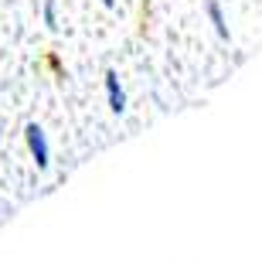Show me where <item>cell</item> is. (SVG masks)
<instances>
[{
  "label": "cell",
  "mask_w": 262,
  "mask_h": 262,
  "mask_svg": "<svg viewBox=\"0 0 262 262\" xmlns=\"http://www.w3.org/2000/svg\"><path fill=\"white\" fill-rule=\"evenodd\" d=\"M102 4H106V7H113V0H102Z\"/></svg>",
  "instance_id": "cell-6"
},
{
  "label": "cell",
  "mask_w": 262,
  "mask_h": 262,
  "mask_svg": "<svg viewBox=\"0 0 262 262\" xmlns=\"http://www.w3.org/2000/svg\"><path fill=\"white\" fill-rule=\"evenodd\" d=\"M146 28H150V0L140 4V34H146Z\"/></svg>",
  "instance_id": "cell-4"
},
{
  "label": "cell",
  "mask_w": 262,
  "mask_h": 262,
  "mask_svg": "<svg viewBox=\"0 0 262 262\" xmlns=\"http://www.w3.org/2000/svg\"><path fill=\"white\" fill-rule=\"evenodd\" d=\"M45 24H48V28H58V17H55V0H45Z\"/></svg>",
  "instance_id": "cell-5"
},
{
  "label": "cell",
  "mask_w": 262,
  "mask_h": 262,
  "mask_svg": "<svg viewBox=\"0 0 262 262\" xmlns=\"http://www.w3.org/2000/svg\"><path fill=\"white\" fill-rule=\"evenodd\" d=\"M24 136H28V150H31V157H34V164L45 170V167H48V160H51V150H48V136H45V129H41L38 123H31V126L24 129Z\"/></svg>",
  "instance_id": "cell-1"
},
{
  "label": "cell",
  "mask_w": 262,
  "mask_h": 262,
  "mask_svg": "<svg viewBox=\"0 0 262 262\" xmlns=\"http://www.w3.org/2000/svg\"><path fill=\"white\" fill-rule=\"evenodd\" d=\"M204 14H208V20H211L214 34L222 41H228V24H225V14H222V4L218 0H204Z\"/></svg>",
  "instance_id": "cell-3"
},
{
  "label": "cell",
  "mask_w": 262,
  "mask_h": 262,
  "mask_svg": "<svg viewBox=\"0 0 262 262\" xmlns=\"http://www.w3.org/2000/svg\"><path fill=\"white\" fill-rule=\"evenodd\" d=\"M102 82H106V99H109V109H113L116 116H119V113H126V92H123V85H119V75L113 72V68H109Z\"/></svg>",
  "instance_id": "cell-2"
}]
</instances>
